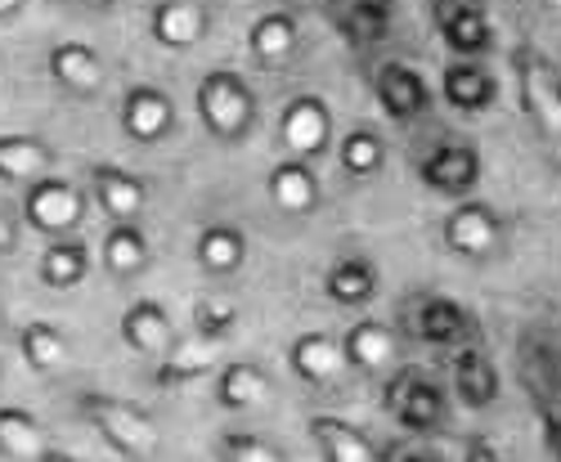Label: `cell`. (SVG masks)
Here are the masks:
<instances>
[{"label": "cell", "instance_id": "cell-1", "mask_svg": "<svg viewBox=\"0 0 561 462\" xmlns=\"http://www.w3.org/2000/svg\"><path fill=\"white\" fill-rule=\"evenodd\" d=\"M77 413L104 436V444L113 453H122L126 462H153L162 453V431L153 423V413H145L139 404L122 400V395H104V391H81L77 395Z\"/></svg>", "mask_w": 561, "mask_h": 462}, {"label": "cell", "instance_id": "cell-2", "mask_svg": "<svg viewBox=\"0 0 561 462\" xmlns=\"http://www.w3.org/2000/svg\"><path fill=\"white\" fill-rule=\"evenodd\" d=\"M194 104L198 122L220 145H243L256 126V90L233 68H211L194 90Z\"/></svg>", "mask_w": 561, "mask_h": 462}, {"label": "cell", "instance_id": "cell-3", "mask_svg": "<svg viewBox=\"0 0 561 462\" xmlns=\"http://www.w3.org/2000/svg\"><path fill=\"white\" fill-rule=\"evenodd\" d=\"M23 220L45 239H72V229L85 220V198L72 180L45 175L23 189Z\"/></svg>", "mask_w": 561, "mask_h": 462}, {"label": "cell", "instance_id": "cell-4", "mask_svg": "<svg viewBox=\"0 0 561 462\" xmlns=\"http://www.w3.org/2000/svg\"><path fill=\"white\" fill-rule=\"evenodd\" d=\"M387 413L396 418V427L404 431H436L445 423V391L436 378L417 373V368H400V373L387 382V395H382Z\"/></svg>", "mask_w": 561, "mask_h": 462}, {"label": "cell", "instance_id": "cell-5", "mask_svg": "<svg viewBox=\"0 0 561 462\" xmlns=\"http://www.w3.org/2000/svg\"><path fill=\"white\" fill-rule=\"evenodd\" d=\"M278 145L288 149V158L319 162L333 149V113L319 95H293L278 113Z\"/></svg>", "mask_w": 561, "mask_h": 462}, {"label": "cell", "instance_id": "cell-6", "mask_svg": "<svg viewBox=\"0 0 561 462\" xmlns=\"http://www.w3.org/2000/svg\"><path fill=\"white\" fill-rule=\"evenodd\" d=\"M440 239H445V247H449L454 256H462V261H485V256H494L499 243H503V216H499L490 203L467 198V203H458V207L445 216Z\"/></svg>", "mask_w": 561, "mask_h": 462}, {"label": "cell", "instance_id": "cell-7", "mask_svg": "<svg viewBox=\"0 0 561 462\" xmlns=\"http://www.w3.org/2000/svg\"><path fill=\"white\" fill-rule=\"evenodd\" d=\"M517 85H522V108L539 122L543 135L561 140V72L539 50H517Z\"/></svg>", "mask_w": 561, "mask_h": 462}, {"label": "cell", "instance_id": "cell-8", "mask_svg": "<svg viewBox=\"0 0 561 462\" xmlns=\"http://www.w3.org/2000/svg\"><path fill=\"white\" fill-rule=\"evenodd\" d=\"M175 130V104L162 85L139 81L122 95V135L130 145H162Z\"/></svg>", "mask_w": 561, "mask_h": 462}, {"label": "cell", "instance_id": "cell-9", "mask_svg": "<svg viewBox=\"0 0 561 462\" xmlns=\"http://www.w3.org/2000/svg\"><path fill=\"white\" fill-rule=\"evenodd\" d=\"M417 175L432 194H445V198H467L481 184V153L462 140H449V145H436L423 162H417Z\"/></svg>", "mask_w": 561, "mask_h": 462}, {"label": "cell", "instance_id": "cell-10", "mask_svg": "<svg viewBox=\"0 0 561 462\" xmlns=\"http://www.w3.org/2000/svg\"><path fill=\"white\" fill-rule=\"evenodd\" d=\"M436 32L458 59H477L494 45V27L481 0H436Z\"/></svg>", "mask_w": 561, "mask_h": 462}, {"label": "cell", "instance_id": "cell-11", "mask_svg": "<svg viewBox=\"0 0 561 462\" xmlns=\"http://www.w3.org/2000/svg\"><path fill=\"white\" fill-rule=\"evenodd\" d=\"M373 95H378V104L391 122H413L432 108V90H427L423 72L400 63V59H387L378 72H373Z\"/></svg>", "mask_w": 561, "mask_h": 462}, {"label": "cell", "instance_id": "cell-12", "mask_svg": "<svg viewBox=\"0 0 561 462\" xmlns=\"http://www.w3.org/2000/svg\"><path fill=\"white\" fill-rule=\"evenodd\" d=\"M45 72L55 77L59 90H68V95L77 100H90L104 90V59L95 45L85 41H59L50 45V55H45Z\"/></svg>", "mask_w": 561, "mask_h": 462}, {"label": "cell", "instance_id": "cell-13", "mask_svg": "<svg viewBox=\"0 0 561 462\" xmlns=\"http://www.w3.org/2000/svg\"><path fill=\"white\" fill-rule=\"evenodd\" d=\"M90 194H95L100 211L113 220H139L149 207V184L135 171L117 166V162H95L90 166Z\"/></svg>", "mask_w": 561, "mask_h": 462}, {"label": "cell", "instance_id": "cell-14", "mask_svg": "<svg viewBox=\"0 0 561 462\" xmlns=\"http://www.w3.org/2000/svg\"><path fill=\"white\" fill-rule=\"evenodd\" d=\"M122 342L135 350V355H149V359H162L171 346H175V323H171V310L153 297H135L126 310H122Z\"/></svg>", "mask_w": 561, "mask_h": 462}, {"label": "cell", "instance_id": "cell-15", "mask_svg": "<svg viewBox=\"0 0 561 462\" xmlns=\"http://www.w3.org/2000/svg\"><path fill=\"white\" fill-rule=\"evenodd\" d=\"M207 27H211V14L203 0H153L149 10V36L162 50H194L207 36Z\"/></svg>", "mask_w": 561, "mask_h": 462}, {"label": "cell", "instance_id": "cell-16", "mask_svg": "<svg viewBox=\"0 0 561 462\" xmlns=\"http://www.w3.org/2000/svg\"><path fill=\"white\" fill-rule=\"evenodd\" d=\"M409 323H413V337L427 342V346H458L467 333H472V314H467L454 297H440V292L413 297Z\"/></svg>", "mask_w": 561, "mask_h": 462}, {"label": "cell", "instance_id": "cell-17", "mask_svg": "<svg viewBox=\"0 0 561 462\" xmlns=\"http://www.w3.org/2000/svg\"><path fill=\"white\" fill-rule=\"evenodd\" d=\"M288 368L306 386H333L346 373V350L333 333H301L288 346Z\"/></svg>", "mask_w": 561, "mask_h": 462}, {"label": "cell", "instance_id": "cell-18", "mask_svg": "<svg viewBox=\"0 0 561 462\" xmlns=\"http://www.w3.org/2000/svg\"><path fill=\"white\" fill-rule=\"evenodd\" d=\"M440 95H445V104L458 108V113H485V108H494V100H499V81H494L490 68H481V63H472V59H454V63L440 72Z\"/></svg>", "mask_w": 561, "mask_h": 462}, {"label": "cell", "instance_id": "cell-19", "mask_svg": "<svg viewBox=\"0 0 561 462\" xmlns=\"http://www.w3.org/2000/svg\"><path fill=\"white\" fill-rule=\"evenodd\" d=\"M454 395L462 408H477V413L499 400V368L477 342L458 346L454 355Z\"/></svg>", "mask_w": 561, "mask_h": 462}, {"label": "cell", "instance_id": "cell-20", "mask_svg": "<svg viewBox=\"0 0 561 462\" xmlns=\"http://www.w3.org/2000/svg\"><path fill=\"white\" fill-rule=\"evenodd\" d=\"M323 297H329L333 305H368L373 297H378V265H373L368 256L351 252V256H337L329 269H323Z\"/></svg>", "mask_w": 561, "mask_h": 462}, {"label": "cell", "instance_id": "cell-21", "mask_svg": "<svg viewBox=\"0 0 561 462\" xmlns=\"http://www.w3.org/2000/svg\"><path fill=\"white\" fill-rule=\"evenodd\" d=\"M265 189H270V203L284 211V216H306V211L319 207V175L301 158H284V162H278L270 171V180H265Z\"/></svg>", "mask_w": 561, "mask_h": 462}, {"label": "cell", "instance_id": "cell-22", "mask_svg": "<svg viewBox=\"0 0 561 462\" xmlns=\"http://www.w3.org/2000/svg\"><path fill=\"white\" fill-rule=\"evenodd\" d=\"M310 436H314L323 462H378V444H373L355 423L337 418V413H314Z\"/></svg>", "mask_w": 561, "mask_h": 462}, {"label": "cell", "instance_id": "cell-23", "mask_svg": "<svg viewBox=\"0 0 561 462\" xmlns=\"http://www.w3.org/2000/svg\"><path fill=\"white\" fill-rule=\"evenodd\" d=\"M194 256H198L203 274H211V279H229V274H239L243 261H248V234L239 224H225V220L203 224Z\"/></svg>", "mask_w": 561, "mask_h": 462}, {"label": "cell", "instance_id": "cell-24", "mask_svg": "<svg viewBox=\"0 0 561 462\" xmlns=\"http://www.w3.org/2000/svg\"><path fill=\"white\" fill-rule=\"evenodd\" d=\"M342 350H346V363L359 368V373H382V368L396 363L400 342H396V333L387 328V323H378V319H359V323H351V328H346Z\"/></svg>", "mask_w": 561, "mask_h": 462}, {"label": "cell", "instance_id": "cell-25", "mask_svg": "<svg viewBox=\"0 0 561 462\" xmlns=\"http://www.w3.org/2000/svg\"><path fill=\"white\" fill-rule=\"evenodd\" d=\"M270 395V368L256 359H229L216 373V404L229 413L256 408Z\"/></svg>", "mask_w": 561, "mask_h": 462}, {"label": "cell", "instance_id": "cell-26", "mask_svg": "<svg viewBox=\"0 0 561 462\" xmlns=\"http://www.w3.org/2000/svg\"><path fill=\"white\" fill-rule=\"evenodd\" d=\"M100 261L113 279H135V274L149 269V234L139 229V220H113L108 224Z\"/></svg>", "mask_w": 561, "mask_h": 462}, {"label": "cell", "instance_id": "cell-27", "mask_svg": "<svg viewBox=\"0 0 561 462\" xmlns=\"http://www.w3.org/2000/svg\"><path fill=\"white\" fill-rule=\"evenodd\" d=\"M216 355H220V342H207V337H175V346L158 359V386H184L194 378H207L216 368Z\"/></svg>", "mask_w": 561, "mask_h": 462}, {"label": "cell", "instance_id": "cell-28", "mask_svg": "<svg viewBox=\"0 0 561 462\" xmlns=\"http://www.w3.org/2000/svg\"><path fill=\"white\" fill-rule=\"evenodd\" d=\"M297 41H301V36H297V19H293L288 10H265V14H256L252 27H248V50H252V59L265 63V68L288 63L293 50H297Z\"/></svg>", "mask_w": 561, "mask_h": 462}, {"label": "cell", "instance_id": "cell-29", "mask_svg": "<svg viewBox=\"0 0 561 462\" xmlns=\"http://www.w3.org/2000/svg\"><path fill=\"white\" fill-rule=\"evenodd\" d=\"M55 171V149L36 135H0V180L36 184Z\"/></svg>", "mask_w": 561, "mask_h": 462}, {"label": "cell", "instance_id": "cell-30", "mask_svg": "<svg viewBox=\"0 0 561 462\" xmlns=\"http://www.w3.org/2000/svg\"><path fill=\"white\" fill-rule=\"evenodd\" d=\"M85 274H90V247L77 243V239H55L50 247L41 252V261H36V279L45 288H55V292L81 288Z\"/></svg>", "mask_w": 561, "mask_h": 462}, {"label": "cell", "instance_id": "cell-31", "mask_svg": "<svg viewBox=\"0 0 561 462\" xmlns=\"http://www.w3.org/2000/svg\"><path fill=\"white\" fill-rule=\"evenodd\" d=\"M50 453L45 444V427L19 404H0V458L10 462H41Z\"/></svg>", "mask_w": 561, "mask_h": 462}, {"label": "cell", "instance_id": "cell-32", "mask_svg": "<svg viewBox=\"0 0 561 462\" xmlns=\"http://www.w3.org/2000/svg\"><path fill=\"white\" fill-rule=\"evenodd\" d=\"M526 368H535V408L543 423V440L552 449V458L561 462V359H530Z\"/></svg>", "mask_w": 561, "mask_h": 462}, {"label": "cell", "instance_id": "cell-33", "mask_svg": "<svg viewBox=\"0 0 561 462\" xmlns=\"http://www.w3.org/2000/svg\"><path fill=\"white\" fill-rule=\"evenodd\" d=\"M19 355L27 359L32 373H59L68 363V337L45 319H32L19 328Z\"/></svg>", "mask_w": 561, "mask_h": 462}, {"label": "cell", "instance_id": "cell-34", "mask_svg": "<svg viewBox=\"0 0 561 462\" xmlns=\"http://www.w3.org/2000/svg\"><path fill=\"white\" fill-rule=\"evenodd\" d=\"M337 162L351 180H373L382 166H387V145H382V135L373 130V126H351L342 135V145H337Z\"/></svg>", "mask_w": 561, "mask_h": 462}, {"label": "cell", "instance_id": "cell-35", "mask_svg": "<svg viewBox=\"0 0 561 462\" xmlns=\"http://www.w3.org/2000/svg\"><path fill=\"white\" fill-rule=\"evenodd\" d=\"M337 27L351 45L382 41L387 27H391V0H351V5L337 14Z\"/></svg>", "mask_w": 561, "mask_h": 462}, {"label": "cell", "instance_id": "cell-36", "mask_svg": "<svg viewBox=\"0 0 561 462\" xmlns=\"http://www.w3.org/2000/svg\"><path fill=\"white\" fill-rule=\"evenodd\" d=\"M233 323H239V305L225 297H207L194 305V333L207 342H225L233 333Z\"/></svg>", "mask_w": 561, "mask_h": 462}, {"label": "cell", "instance_id": "cell-37", "mask_svg": "<svg viewBox=\"0 0 561 462\" xmlns=\"http://www.w3.org/2000/svg\"><path fill=\"white\" fill-rule=\"evenodd\" d=\"M216 458L220 462H284V453L252 431H225L216 444Z\"/></svg>", "mask_w": 561, "mask_h": 462}, {"label": "cell", "instance_id": "cell-38", "mask_svg": "<svg viewBox=\"0 0 561 462\" xmlns=\"http://www.w3.org/2000/svg\"><path fill=\"white\" fill-rule=\"evenodd\" d=\"M462 462H503V458L485 436H467L462 440Z\"/></svg>", "mask_w": 561, "mask_h": 462}, {"label": "cell", "instance_id": "cell-39", "mask_svg": "<svg viewBox=\"0 0 561 462\" xmlns=\"http://www.w3.org/2000/svg\"><path fill=\"white\" fill-rule=\"evenodd\" d=\"M14 252H19V220L0 207V261L14 256Z\"/></svg>", "mask_w": 561, "mask_h": 462}, {"label": "cell", "instance_id": "cell-40", "mask_svg": "<svg viewBox=\"0 0 561 462\" xmlns=\"http://www.w3.org/2000/svg\"><path fill=\"white\" fill-rule=\"evenodd\" d=\"M23 5H27V0H0V23H10V19L23 10Z\"/></svg>", "mask_w": 561, "mask_h": 462}, {"label": "cell", "instance_id": "cell-41", "mask_svg": "<svg viewBox=\"0 0 561 462\" xmlns=\"http://www.w3.org/2000/svg\"><path fill=\"white\" fill-rule=\"evenodd\" d=\"M400 462H440V458H436V453H423V449H413V453H404Z\"/></svg>", "mask_w": 561, "mask_h": 462}, {"label": "cell", "instance_id": "cell-42", "mask_svg": "<svg viewBox=\"0 0 561 462\" xmlns=\"http://www.w3.org/2000/svg\"><path fill=\"white\" fill-rule=\"evenodd\" d=\"M539 5L548 10V19H557V23H561V0H539Z\"/></svg>", "mask_w": 561, "mask_h": 462}, {"label": "cell", "instance_id": "cell-43", "mask_svg": "<svg viewBox=\"0 0 561 462\" xmlns=\"http://www.w3.org/2000/svg\"><path fill=\"white\" fill-rule=\"evenodd\" d=\"M77 5H85V10H108V5H117V0H77Z\"/></svg>", "mask_w": 561, "mask_h": 462}, {"label": "cell", "instance_id": "cell-44", "mask_svg": "<svg viewBox=\"0 0 561 462\" xmlns=\"http://www.w3.org/2000/svg\"><path fill=\"white\" fill-rule=\"evenodd\" d=\"M41 462H81V458H68V453H45Z\"/></svg>", "mask_w": 561, "mask_h": 462}, {"label": "cell", "instance_id": "cell-45", "mask_svg": "<svg viewBox=\"0 0 561 462\" xmlns=\"http://www.w3.org/2000/svg\"><path fill=\"white\" fill-rule=\"evenodd\" d=\"M306 5H333V0H306Z\"/></svg>", "mask_w": 561, "mask_h": 462}, {"label": "cell", "instance_id": "cell-46", "mask_svg": "<svg viewBox=\"0 0 561 462\" xmlns=\"http://www.w3.org/2000/svg\"><path fill=\"white\" fill-rule=\"evenodd\" d=\"M0 323H5V301H0Z\"/></svg>", "mask_w": 561, "mask_h": 462}]
</instances>
